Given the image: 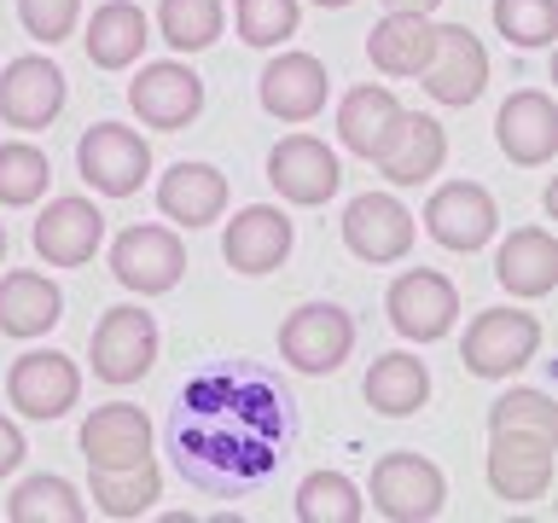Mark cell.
Instances as JSON below:
<instances>
[{
	"label": "cell",
	"mask_w": 558,
	"mask_h": 523,
	"mask_svg": "<svg viewBox=\"0 0 558 523\" xmlns=\"http://www.w3.org/2000/svg\"><path fill=\"white\" fill-rule=\"evenodd\" d=\"M384 314H390V326L401 338L436 343L453 331V320H460V291H453V279L436 273V268H408L390 285V296H384Z\"/></svg>",
	"instance_id": "obj_7"
},
{
	"label": "cell",
	"mask_w": 558,
	"mask_h": 523,
	"mask_svg": "<svg viewBox=\"0 0 558 523\" xmlns=\"http://www.w3.org/2000/svg\"><path fill=\"white\" fill-rule=\"evenodd\" d=\"M495 425H530V430H558V408L547 390H506L488 408V430Z\"/></svg>",
	"instance_id": "obj_38"
},
{
	"label": "cell",
	"mask_w": 558,
	"mask_h": 523,
	"mask_svg": "<svg viewBox=\"0 0 558 523\" xmlns=\"http://www.w3.org/2000/svg\"><path fill=\"white\" fill-rule=\"evenodd\" d=\"M343 244L361 262H401L413 251V209L390 192H361L343 209Z\"/></svg>",
	"instance_id": "obj_17"
},
{
	"label": "cell",
	"mask_w": 558,
	"mask_h": 523,
	"mask_svg": "<svg viewBox=\"0 0 558 523\" xmlns=\"http://www.w3.org/2000/svg\"><path fill=\"white\" fill-rule=\"evenodd\" d=\"M535 355H541V320L523 308H483L465 326V343H460L465 373H477V378H512Z\"/></svg>",
	"instance_id": "obj_3"
},
{
	"label": "cell",
	"mask_w": 558,
	"mask_h": 523,
	"mask_svg": "<svg viewBox=\"0 0 558 523\" xmlns=\"http://www.w3.org/2000/svg\"><path fill=\"white\" fill-rule=\"evenodd\" d=\"M52 181V163L41 146H29V139H7L0 146V204L7 209H24L47 192Z\"/></svg>",
	"instance_id": "obj_34"
},
{
	"label": "cell",
	"mask_w": 558,
	"mask_h": 523,
	"mask_svg": "<svg viewBox=\"0 0 558 523\" xmlns=\"http://www.w3.org/2000/svg\"><path fill=\"white\" fill-rule=\"evenodd\" d=\"M553 453H558V430L495 425V430H488V488H495L506 506L547 500V488H553Z\"/></svg>",
	"instance_id": "obj_2"
},
{
	"label": "cell",
	"mask_w": 558,
	"mask_h": 523,
	"mask_svg": "<svg viewBox=\"0 0 558 523\" xmlns=\"http://www.w3.org/2000/svg\"><path fill=\"white\" fill-rule=\"evenodd\" d=\"M495 29L506 35V47H547L558 35V0H495Z\"/></svg>",
	"instance_id": "obj_36"
},
{
	"label": "cell",
	"mask_w": 558,
	"mask_h": 523,
	"mask_svg": "<svg viewBox=\"0 0 558 523\" xmlns=\"http://www.w3.org/2000/svg\"><path fill=\"white\" fill-rule=\"evenodd\" d=\"M495 279L512 296H523V303L547 296L558 285V239L547 233V227H518L495 256Z\"/></svg>",
	"instance_id": "obj_24"
},
{
	"label": "cell",
	"mask_w": 558,
	"mask_h": 523,
	"mask_svg": "<svg viewBox=\"0 0 558 523\" xmlns=\"http://www.w3.org/2000/svg\"><path fill=\"white\" fill-rule=\"evenodd\" d=\"M221 24H227L221 0H163V7H157V35H163L174 52L216 47L221 41Z\"/></svg>",
	"instance_id": "obj_32"
},
{
	"label": "cell",
	"mask_w": 558,
	"mask_h": 523,
	"mask_svg": "<svg viewBox=\"0 0 558 523\" xmlns=\"http://www.w3.org/2000/svg\"><path fill=\"white\" fill-rule=\"evenodd\" d=\"M157 495H163V471L157 460H140V465H122V471H94V506L105 518H146Z\"/></svg>",
	"instance_id": "obj_30"
},
{
	"label": "cell",
	"mask_w": 558,
	"mask_h": 523,
	"mask_svg": "<svg viewBox=\"0 0 558 523\" xmlns=\"http://www.w3.org/2000/svg\"><path fill=\"white\" fill-rule=\"evenodd\" d=\"M366 401H373V413L384 418H408L430 401V366L418 355H378L373 373H366Z\"/></svg>",
	"instance_id": "obj_29"
},
{
	"label": "cell",
	"mask_w": 558,
	"mask_h": 523,
	"mask_svg": "<svg viewBox=\"0 0 558 523\" xmlns=\"http://www.w3.org/2000/svg\"><path fill=\"white\" fill-rule=\"evenodd\" d=\"M291 442V396L251 361L204 366L174 401V465L192 488L233 500L268 483Z\"/></svg>",
	"instance_id": "obj_1"
},
{
	"label": "cell",
	"mask_w": 558,
	"mask_h": 523,
	"mask_svg": "<svg viewBox=\"0 0 558 523\" xmlns=\"http://www.w3.org/2000/svg\"><path fill=\"white\" fill-rule=\"evenodd\" d=\"M146 41H151V24L134 0H105V7H94L87 35H82L87 64H99V70H129L146 52Z\"/></svg>",
	"instance_id": "obj_27"
},
{
	"label": "cell",
	"mask_w": 558,
	"mask_h": 523,
	"mask_svg": "<svg viewBox=\"0 0 558 523\" xmlns=\"http://www.w3.org/2000/svg\"><path fill=\"white\" fill-rule=\"evenodd\" d=\"M448 500V477L425 453H384L373 465V512L390 523H430Z\"/></svg>",
	"instance_id": "obj_5"
},
{
	"label": "cell",
	"mask_w": 558,
	"mask_h": 523,
	"mask_svg": "<svg viewBox=\"0 0 558 523\" xmlns=\"http://www.w3.org/2000/svg\"><path fill=\"white\" fill-rule=\"evenodd\" d=\"M129 105L146 129L174 134L204 111V82H198V70H186L181 59H163V64H146L129 82Z\"/></svg>",
	"instance_id": "obj_15"
},
{
	"label": "cell",
	"mask_w": 558,
	"mask_h": 523,
	"mask_svg": "<svg viewBox=\"0 0 558 523\" xmlns=\"http://www.w3.org/2000/svg\"><path fill=\"white\" fill-rule=\"evenodd\" d=\"M24 453H29L24 448V430H17L12 418H0V477H12V471L24 465Z\"/></svg>",
	"instance_id": "obj_39"
},
{
	"label": "cell",
	"mask_w": 558,
	"mask_h": 523,
	"mask_svg": "<svg viewBox=\"0 0 558 523\" xmlns=\"http://www.w3.org/2000/svg\"><path fill=\"white\" fill-rule=\"evenodd\" d=\"M64 111V70L52 59H12L7 70H0V122L7 129H47L52 117Z\"/></svg>",
	"instance_id": "obj_18"
},
{
	"label": "cell",
	"mask_w": 558,
	"mask_h": 523,
	"mask_svg": "<svg viewBox=\"0 0 558 523\" xmlns=\"http://www.w3.org/2000/svg\"><path fill=\"white\" fill-rule=\"evenodd\" d=\"M436 7H442V0H384V12H436Z\"/></svg>",
	"instance_id": "obj_40"
},
{
	"label": "cell",
	"mask_w": 558,
	"mask_h": 523,
	"mask_svg": "<svg viewBox=\"0 0 558 523\" xmlns=\"http://www.w3.org/2000/svg\"><path fill=\"white\" fill-rule=\"evenodd\" d=\"M94 378L105 384H140L157 361V320L146 308L122 303V308H105L99 326H94Z\"/></svg>",
	"instance_id": "obj_9"
},
{
	"label": "cell",
	"mask_w": 558,
	"mask_h": 523,
	"mask_svg": "<svg viewBox=\"0 0 558 523\" xmlns=\"http://www.w3.org/2000/svg\"><path fill=\"white\" fill-rule=\"evenodd\" d=\"M349 349H355V320H349L338 303H303V308L286 314V326H279V361H286L291 373L326 378L349 361Z\"/></svg>",
	"instance_id": "obj_4"
},
{
	"label": "cell",
	"mask_w": 558,
	"mask_h": 523,
	"mask_svg": "<svg viewBox=\"0 0 558 523\" xmlns=\"http://www.w3.org/2000/svg\"><path fill=\"white\" fill-rule=\"evenodd\" d=\"M157 209L181 227H209L227 209V174L216 163H174L157 181Z\"/></svg>",
	"instance_id": "obj_26"
},
{
	"label": "cell",
	"mask_w": 558,
	"mask_h": 523,
	"mask_svg": "<svg viewBox=\"0 0 558 523\" xmlns=\"http://www.w3.org/2000/svg\"><path fill=\"white\" fill-rule=\"evenodd\" d=\"M111 273L122 291H140V296H163L181 285L186 273V244L169 233V227H129V233H117L111 244Z\"/></svg>",
	"instance_id": "obj_8"
},
{
	"label": "cell",
	"mask_w": 558,
	"mask_h": 523,
	"mask_svg": "<svg viewBox=\"0 0 558 523\" xmlns=\"http://www.w3.org/2000/svg\"><path fill=\"white\" fill-rule=\"evenodd\" d=\"M326 94H331V76L314 52H274L262 82H256L262 111L279 122H314L326 111Z\"/></svg>",
	"instance_id": "obj_14"
},
{
	"label": "cell",
	"mask_w": 558,
	"mask_h": 523,
	"mask_svg": "<svg viewBox=\"0 0 558 523\" xmlns=\"http://www.w3.org/2000/svg\"><path fill=\"white\" fill-rule=\"evenodd\" d=\"M401 117H408V111H401V99L390 94V87H378V82L343 94V105H338V139H343V151L378 163V157L390 151V139L401 134Z\"/></svg>",
	"instance_id": "obj_22"
},
{
	"label": "cell",
	"mask_w": 558,
	"mask_h": 523,
	"mask_svg": "<svg viewBox=\"0 0 558 523\" xmlns=\"http://www.w3.org/2000/svg\"><path fill=\"white\" fill-rule=\"evenodd\" d=\"M418 76H425V94L436 105H471V99H483V87H488V52L465 24H436L430 64L418 70Z\"/></svg>",
	"instance_id": "obj_13"
},
{
	"label": "cell",
	"mask_w": 558,
	"mask_h": 523,
	"mask_svg": "<svg viewBox=\"0 0 558 523\" xmlns=\"http://www.w3.org/2000/svg\"><path fill=\"white\" fill-rule=\"evenodd\" d=\"M0 256H7V221H0Z\"/></svg>",
	"instance_id": "obj_42"
},
{
	"label": "cell",
	"mask_w": 558,
	"mask_h": 523,
	"mask_svg": "<svg viewBox=\"0 0 558 523\" xmlns=\"http://www.w3.org/2000/svg\"><path fill=\"white\" fill-rule=\"evenodd\" d=\"M314 7H331V12H338V7H355V0H314Z\"/></svg>",
	"instance_id": "obj_41"
},
{
	"label": "cell",
	"mask_w": 558,
	"mask_h": 523,
	"mask_svg": "<svg viewBox=\"0 0 558 523\" xmlns=\"http://www.w3.org/2000/svg\"><path fill=\"white\" fill-rule=\"evenodd\" d=\"M82 17V0H17V24H24L41 47H59Z\"/></svg>",
	"instance_id": "obj_37"
},
{
	"label": "cell",
	"mask_w": 558,
	"mask_h": 523,
	"mask_svg": "<svg viewBox=\"0 0 558 523\" xmlns=\"http://www.w3.org/2000/svg\"><path fill=\"white\" fill-rule=\"evenodd\" d=\"M268 181L274 192L286 204H326L331 192L343 186V169H338V151L326 146V139H314V134H286L279 146L268 151Z\"/></svg>",
	"instance_id": "obj_12"
},
{
	"label": "cell",
	"mask_w": 558,
	"mask_h": 523,
	"mask_svg": "<svg viewBox=\"0 0 558 523\" xmlns=\"http://www.w3.org/2000/svg\"><path fill=\"white\" fill-rule=\"evenodd\" d=\"M29 244H35V256H41L47 268H82V262H94V251L105 244L99 204H87V198H52L41 216H35Z\"/></svg>",
	"instance_id": "obj_16"
},
{
	"label": "cell",
	"mask_w": 558,
	"mask_h": 523,
	"mask_svg": "<svg viewBox=\"0 0 558 523\" xmlns=\"http://www.w3.org/2000/svg\"><path fill=\"white\" fill-rule=\"evenodd\" d=\"M233 24L244 47H286L296 24H303V7L296 0H233Z\"/></svg>",
	"instance_id": "obj_35"
},
{
	"label": "cell",
	"mask_w": 558,
	"mask_h": 523,
	"mask_svg": "<svg viewBox=\"0 0 558 523\" xmlns=\"http://www.w3.org/2000/svg\"><path fill=\"white\" fill-rule=\"evenodd\" d=\"M442 163H448V134H442V122L425 117V111L401 117V134L390 139V151L378 157V169L390 186H425Z\"/></svg>",
	"instance_id": "obj_28"
},
{
	"label": "cell",
	"mask_w": 558,
	"mask_h": 523,
	"mask_svg": "<svg viewBox=\"0 0 558 523\" xmlns=\"http://www.w3.org/2000/svg\"><path fill=\"white\" fill-rule=\"evenodd\" d=\"M495 139L518 169H541L558 151V105L541 87H518L495 117Z\"/></svg>",
	"instance_id": "obj_21"
},
{
	"label": "cell",
	"mask_w": 558,
	"mask_h": 523,
	"mask_svg": "<svg viewBox=\"0 0 558 523\" xmlns=\"http://www.w3.org/2000/svg\"><path fill=\"white\" fill-rule=\"evenodd\" d=\"M76 169L105 198H134L140 181L151 174V146L134 129H122V122H94L76 139Z\"/></svg>",
	"instance_id": "obj_6"
},
{
	"label": "cell",
	"mask_w": 558,
	"mask_h": 523,
	"mask_svg": "<svg viewBox=\"0 0 558 523\" xmlns=\"http://www.w3.org/2000/svg\"><path fill=\"white\" fill-rule=\"evenodd\" d=\"M291 239H296V227L286 209H274V204H251V209H239L233 221H227V233H221V256H227V268L233 273H274L279 262L291 256Z\"/></svg>",
	"instance_id": "obj_20"
},
{
	"label": "cell",
	"mask_w": 558,
	"mask_h": 523,
	"mask_svg": "<svg viewBox=\"0 0 558 523\" xmlns=\"http://www.w3.org/2000/svg\"><path fill=\"white\" fill-rule=\"evenodd\" d=\"M7 518L12 523H82L87 506H82V495L64 477H29V483L12 488Z\"/></svg>",
	"instance_id": "obj_33"
},
{
	"label": "cell",
	"mask_w": 558,
	"mask_h": 523,
	"mask_svg": "<svg viewBox=\"0 0 558 523\" xmlns=\"http://www.w3.org/2000/svg\"><path fill=\"white\" fill-rule=\"evenodd\" d=\"M7 401L24 418H64L82 401V373L59 349H29L7 366Z\"/></svg>",
	"instance_id": "obj_10"
},
{
	"label": "cell",
	"mask_w": 558,
	"mask_h": 523,
	"mask_svg": "<svg viewBox=\"0 0 558 523\" xmlns=\"http://www.w3.org/2000/svg\"><path fill=\"white\" fill-rule=\"evenodd\" d=\"M495 227H500V209L495 198H488V186L477 181H448V186H436L430 192V204H425V233L442 244V251H483L488 239H495Z\"/></svg>",
	"instance_id": "obj_11"
},
{
	"label": "cell",
	"mask_w": 558,
	"mask_h": 523,
	"mask_svg": "<svg viewBox=\"0 0 558 523\" xmlns=\"http://www.w3.org/2000/svg\"><path fill=\"white\" fill-rule=\"evenodd\" d=\"M82 460L87 471H122L151 460V418L134 401H105L82 418Z\"/></svg>",
	"instance_id": "obj_19"
},
{
	"label": "cell",
	"mask_w": 558,
	"mask_h": 523,
	"mask_svg": "<svg viewBox=\"0 0 558 523\" xmlns=\"http://www.w3.org/2000/svg\"><path fill=\"white\" fill-rule=\"evenodd\" d=\"M366 500L343 471H308L296 483V523H361Z\"/></svg>",
	"instance_id": "obj_31"
},
{
	"label": "cell",
	"mask_w": 558,
	"mask_h": 523,
	"mask_svg": "<svg viewBox=\"0 0 558 523\" xmlns=\"http://www.w3.org/2000/svg\"><path fill=\"white\" fill-rule=\"evenodd\" d=\"M430 47H436V24L425 12H390L384 24H373L366 35V59H373L378 76H396L408 82L430 64Z\"/></svg>",
	"instance_id": "obj_25"
},
{
	"label": "cell",
	"mask_w": 558,
	"mask_h": 523,
	"mask_svg": "<svg viewBox=\"0 0 558 523\" xmlns=\"http://www.w3.org/2000/svg\"><path fill=\"white\" fill-rule=\"evenodd\" d=\"M64 320V291L35 268L0 273V331L7 338H41Z\"/></svg>",
	"instance_id": "obj_23"
}]
</instances>
